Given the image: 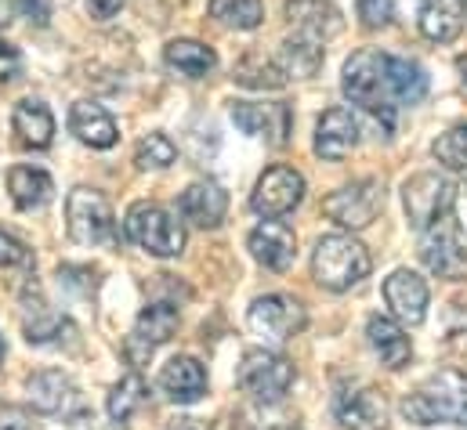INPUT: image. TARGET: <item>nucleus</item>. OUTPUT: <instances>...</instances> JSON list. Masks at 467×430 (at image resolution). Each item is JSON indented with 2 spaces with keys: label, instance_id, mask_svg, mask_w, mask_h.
Returning a JSON list of instances; mask_svg holds the SVG:
<instances>
[{
  "label": "nucleus",
  "instance_id": "37",
  "mask_svg": "<svg viewBox=\"0 0 467 430\" xmlns=\"http://www.w3.org/2000/svg\"><path fill=\"white\" fill-rule=\"evenodd\" d=\"M29 264H33V250L0 228V268H29Z\"/></svg>",
  "mask_w": 467,
  "mask_h": 430
},
{
  "label": "nucleus",
  "instance_id": "2",
  "mask_svg": "<svg viewBox=\"0 0 467 430\" xmlns=\"http://www.w3.org/2000/svg\"><path fill=\"white\" fill-rule=\"evenodd\" d=\"M369 268H373L369 250L345 231L323 235L312 250V279L330 293H345L351 286H358L369 275Z\"/></svg>",
  "mask_w": 467,
  "mask_h": 430
},
{
  "label": "nucleus",
  "instance_id": "25",
  "mask_svg": "<svg viewBox=\"0 0 467 430\" xmlns=\"http://www.w3.org/2000/svg\"><path fill=\"white\" fill-rule=\"evenodd\" d=\"M11 127L26 148H47L55 141V116L36 98H22L11 112Z\"/></svg>",
  "mask_w": 467,
  "mask_h": 430
},
{
  "label": "nucleus",
  "instance_id": "14",
  "mask_svg": "<svg viewBox=\"0 0 467 430\" xmlns=\"http://www.w3.org/2000/svg\"><path fill=\"white\" fill-rule=\"evenodd\" d=\"M229 116L250 138H265L268 145L290 141V108L283 102H233Z\"/></svg>",
  "mask_w": 467,
  "mask_h": 430
},
{
  "label": "nucleus",
  "instance_id": "32",
  "mask_svg": "<svg viewBox=\"0 0 467 430\" xmlns=\"http://www.w3.org/2000/svg\"><path fill=\"white\" fill-rule=\"evenodd\" d=\"M141 402H145V380L138 373L123 376L117 387L109 391V420L117 427H127L134 420V413L141 409Z\"/></svg>",
  "mask_w": 467,
  "mask_h": 430
},
{
  "label": "nucleus",
  "instance_id": "12",
  "mask_svg": "<svg viewBox=\"0 0 467 430\" xmlns=\"http://www.w3.org/2000/svg\"><path fill=\"white\" fill-rule=\"evenodd\" d=\"M305 322H308V315H305L301 301H294V297H286V293L257 297V301L250 304V312H246V325H250L257 336L275 340V343L297 336V333L305 329Z\"/></svg>",
  "mask_w": 467,
  "mask_h": 430
},
{
  "label": "nucleus",
  "instance_id": "10",
  "mask_svg": "<svg viewBox=\"0 0 467 430\" xmlns=\"http://www.w3.org/2000/svg\"><path fill=\"white\" fill-rule=\"evenodd\" d=\"M305 200V178L294 170V167H268L254 192H250V207L254 214L265 217V220H275V217H286L290 210H297Z\"/></svg>",
  "mask_w": 467,
  "mask_h": 430
},
{
  "label": "nucleus",
  "instance_id": "9",
  "mask_svg": "<svg viewBox=\"0 0 467 430\" xmlns=\"http://www.w3.org/2000/svg\"><path fill=\"white\" fill-rule=\"evenodd\" d=\"M380 207H384V185L377 178L351 181V185L337 189L334 196L323 200V214L330 220H337L341 228H348V231L369 228L380 214Z\"/></svg>",
  "mask_w": 467,
  "mask_h": 430
},
{
  "label": "nucleus",
  "instance_id": "33",
  "mask_svg": "<svg viewBox=\"0 0 467 430\" xmlns=\"http://www.w3.org/2000/svg\"><path fill=\"white\" fill-rule=\"evenodd\" d=\"M211 15L229 29H257L265 22L261 0H211Z\"/></svg>",
  "mask_w": 467,
  "mask_h": 430
},
{
  "label": "nucleus",
  "instance_id": "42",
  "mask_svg": "<svg viewBox=\"0 0 467 430\" xmlns=\"http://www.w3.org/2000/svg\"><path fill=\"white\" fill-rule=\"evenodd\" d=\"M4 26H7V7L0 4V29H4Z\"/></svg>",
  "mask_w": 467,
  "mask_h": 430
},
{
  "label": "nucleus",
  "instance_id": "36",
  "mask_svg": "<svg viewBox=\"0 0 467 430\" xmlns=\"http://www.w3.org/2000/svg\"><path fill=\"white\" fill-rule=\"evenodd\" d=\"M355 15H358V22L366 29H384L395 18V0H358Z\"/></svg>",
  "mask_w": 467,
  "mask_h": 430
},
{
  "label": "nucleus",
  "instance_id": "23",
  "mask_svg": "<svg viewBox=\"0 0 467 430\" xmlns=\"http://www.w3.org/2000/svg\"><path fill=\"white\" fill-rule=\"evenodd\" d=\"M286 18L297 33H308L323 44L341 33V11L334 7V0H286Z\"/></svg>",
  "mask_w": 467,
  "mask_h": 430
},
{
  "label": "nucleus",
  "instance_id": "8",
  "mask_svg": "<svg viewBox=\"0 0 467 430\" xmlns=\"http://www.w3.org/2000/svg\"><path fill=\"white\" fill-rule=\"evenodd\" d=\"M453 203H457V185L446 174L424 170L402 185V207H406V217L417 231H428L446 214H453Z\"/></svg>",
  "mask_w": 467,
  "mask_h": 430
},
{
  "label": "nucleus",
  "instance_id": "17",
  "mask_svg": "<svg viewBox=\"0 0 467 430\" xmlns=\"http://www.w3.org/2000/svg\"><path fill=\"white\" fill-rule=\"evenodd\" d=\"M178 214L192 228H218L229 214V196L218 181H192L178 200Z\"/></svg>",
  "mask_w": 467,
  "mask_h": 430
},
{
  "label": "nucleus",
  "instance_id": "11",
  "mask_svg": "<svg viewBox=\"0 0 467 430\" xmlns=\"http://www.w3.org/2000/svg\"><path fill=\"white\" fill-rule=\"evenodd\" d=\"M178 322H182V315H178V308H174V304H167V301L145 304V308H141V315L134 319V329H130L127 343H123L127 362H130L134 369H138V365H145V362L152 358V351H156L160 343H167V340L178 333Z\"/></svg>",
  "mask_w": 467,
  "mask_h": 430
},
{
  "label": "nucleus",
  "instance_id": "35",
  "mask_svg": "<svg viewBox=\"0 0 467 430\" xmlns=\"http://www.w3.org/2000/svg\"><path fill=\"white\" fill-rule=\"evenodd\" d=\"M178 159V148L167 134H145L134 148V167L138 170H167Z\"/></svg>",
  "mask_w": 467,
  "mask_h": 430
},
{
  "label": "nucleus",
  "instance_id": "13",
  "mask_svg": "<svg viewBox=\"0 0 467 430\" xmlns=\"http://www.w3.org/2000/svg\"><path fill=\"white\" fill-rule=\"evenodd\" d=\"M334 416L345 430H384L388 405L366 384H341L334 394Z\"/></svg>",
  "mask_w": 467,
  "mask_h": 430
},
{
  "label": "nucleus",
  "instance_id": "15",
  "mask_svg": "<svg viewBox=\"0 0 467 430\" xmlns=\"http://www.w3.org/2000/svg\"><path fill=\"white\" fill-rule=\"evenodd\" d=\"M384 301H388L391 315L402 325H420L424 315H428L431 293H428V282H424L417 271L399 268V271H391V275L384 279Z\"/></svg>",
  "mask_w": 467,
  "mask_h": 430
},
{
  "label": "nucleus",
  "instance_id": "41",
  "mask_svg": "<svg viewBox=\"0 0 467 430\" xmlns=\"http://www.w3.org/2000/svg\"><path fill=\"white\" fill-rule=\"evenodd\" d=\"M88 7H91V15H95V18L109 22L119 7H123V0H88Z\"/></svg>",
  "mask_w": 467,
  "mask_h": 430
},
{
  "label": "nucleus",
  "instance_id": "1",
  "mask_svg": "<svg viewBox=\"0 0 467 430\" xmlns=\"http://www.w3.org/2000/svg\"><path fill=\"white\" fill-rule=\"evenodd\" d=\"M402 416L417 427H435V424H457L467 427V373L461 369H442L428 376L406 402Z\"/></svg>",
  "mask_w": 467,
  "mask_h": 430
},
{
  "label": "nucleus",
  "instance_id": "20",
  "mask_svg": "<svg viewBox=\"0 0 467 430\" xmlns=\"http://www.w3.org/2000/svg\"><path fill=\"white\" fill-rule=\"evenodd\" d=\"M29 405L40 416H66L77 405V387L69 384L66 373L44 369V373L29 376Z\"/></svg>",
  "mask_w": 467,
  "mask_h": 430
},
{
  "label": "nucleus",
  "instance_id": "3",
  "mask_svg": "<svg viewBox=\"0 0 467 430\" xmlns=\"http://www.w3.org/2000/svg\"><path fill=\"white\" fill-rule=\"evenodd\" d=\"M341 91H345V98H348L351 106L373 112L391 130L395 98H391V87H388V55H380V51H355L345 62Z\"/></svg>",
  "mask_w": 467,
  "mask_h": 430
},
{
  "label": "nucleus",
  "instance_id": "29",
  "mask_svg": "<svg viewBox=\"0 0 467 430\" xmlns=\"http://www.w3.org/2000/svg\"><path fill=\"white\" fill-rule=\"evenodd\" d=\"M388 87L395 106H417L428 98V73L410 58L388 55Z\"/></svg>",
  "mask_w": 467,
  "mask_h": 430
},
{
  "label": "nucleus",
  "instance_id": "26",
  "mask_svg": "<svg viewBox=\"0 0 467 430\" xmlns=\"http://www.w3.org/2000/svg\"><path fill=\"white\" fill-rule=\"evenodd\" d=\"M279 66H283V73L286 77H297V80H308V77H316L319 73V66H323V58H327V51H323V40H316V36H308V33H297L294 29V36H286L283 40V47H279Z\"/></svg>",
  "mask_w": 467,
  "mask_h": 430
},
{
  "label": "nucleus",
  "instance_id": "4",
  "mask_svg": "<svg viewBox=\"0 0 467 430\" xmlns=\"http://www.w3.org/2000/svg\"><path fill=\"white\" fill-rule=\"evenodd\" d=\"M294 380H297L294 362L279 351H268V347L246 351L239 369H235L239 391L257 405H279L286 398V391L294 387Z\"/></svg>",
  "mask_w": 467,
  "mask_h": 430
},
{
  "label": "nucleus",
  "instance_id": "21",
  "mask_svg": "<svg viewBox=\"0 0 467 430\" xmlns=\"http://www.w3.org/2000/svg\"><path fill=\"white\" fill-rule=\"evenodd\" d=\"M366 336H369V347L377 351V358H380L388 369H406V365H410L413 343H410V333L399 325V319L373 315V319L366 322Z\"/></svg>",
  "mask_w": 467,
  "mask_h": 430
},
{
  "label": "nucleus",
  "instance_id": "7",
  "mask_svg": "<svg viewBox=\"0 0 467 430\" xmlns=\"http://www.w3.org/2000/svg\"><path fill=\"white\" fill-rule=\"evenodd\" d=\"M420 235H424L420 239V261L431 275H439L446 282L467 279V242L457 214H446L439 224H431Z\"/></svg>",
  "mask_w": 467,
  "mask_h": 430
},
{
  "label": "nucleus",
  "instance_id": "6",
  "mask_svg": "<svg viewBox=\"0 0 467 430\" xmlns=\"http://www.w3.org/2000/svg\"><path fill=\"white\" fill-rule=\"evenodd\" d=\"M66 228L80 246H109L117 239V214L99 189H73L66 200Z\"/></svg>",
  "mask_w": 467,
  "mask_h": 430
},
{
  "label": "nucleus",
  "instance_id": "40",
  "mask_svg": "<svg viewBox=\"0 0 467 430\" xmlns=\"http://www.w3.org/2000/svg\"><path fill=\"white\" fill-rule=\"evenodd\" d=\"M18 69H22V55H18V47H11V44L0 40V80H15Z\"/></svg>",
  "mask_w": 467,
  "mask_h": 430
},
{
  "label": "nucleus",
  "instance_id": "28",
  "mask_svg": "<svg viewBox=\"0 0 467 430\" xmlns=\"http://www.w3.org/2000/svg\"><path fill=\"white\" fill-rule=\"evenodd\" d=\"M163 58H167L171 69H178L189 80H203V77H211L218 69V55L200 40H171Z\"/></svg>",
  "mask_w": 467,
  "mask_h": 430
},
{
  "label": "nucleus",
  "instance_id": "18",
  "mask_svg": "<svg viewBox=\"0 0 467 430\" xmlns=\"http://www.w3.org/2000/svg\"><path fill=\"white\" fill-rule=\"evenodd\" d=\"M160 391L174 402V405H192L203 398L207 391V369L189 358V354H178L171 358L163 369H160Z\"/></svg>",
  "mask_w": 467,
  "mask_h": 430
},
{
  "label": "nucleus",
  "instance_id": "27",
  "mask_svg": "<svg viewBox=\"0 0 467 430\" xmlns=\"http://www.w3.org/2000/svg\"><path fill=\"white\" fill-rule=\"evenodd\" d=\"M7 192H11V200H15L18 210H40V207L51 203L55 181H51V174L40 170V167H11V174H7Z\"/></svg>",
  "mask_w": 467,
  "mask_h": 430
},
{
  "label": "nucleus",
  "instance_id": "39",
  "mask_svg": "<svg viewBox=\"0 0 467 430\" xmlns=\"http://www.w3.org/2000/svg\"><path fill=\"white\" fill-rule=\"evenodd\" d=\"M0 430H33V413L22 405H0Z\"/></svg>",
  "mask_w": 467,
  "mask_h": 430
},
{
  "label": "nucleus",
  "instance_id": "19",
  "mask_svg": "<svg viewBox=\"0 0 467 430\" xmlns=\"http://www.w3.org/2000/svg\"><path fill=\"white\" fill-rule=\"evenodd\" d=\"M355 145H358V119L351 116V108H327L323 119L316 123V156L337 163Z\"/></svg>",
  "mask_w": 467,
  "mask_h": 430
},
{
  "label": "nucleus",
  "instance_id": "43",
  "mask_svg": "<svg viewBox=\"0 0 467 430\" xmlns=\"http://www.w3.org/2000/svg\"><path fill=\"white\" fill-rule=\"evenodd\" d=\"M182 430H203V427H200V424H185Z\"/></svg>",
  "mask_w": 467,
  "mask_h": 430
},
{
  "label": "nucleus",
  "instance_id": "31",
  "mask_svg": "<svg viewBox=\"0 0 467 430\" xmlns=\"http://www.w3.org/2000/svg\"><path fill=\"white\" fill-rule=\"evenodd\" d=\"M22 329H26V340L29 343H51V340L62 336V329H69V322L58 312H51L44 297H33L22 308Z\"/></svg>",
  "mask_w": 467,
  "mask_h": 430
},
{
  "label": "nucleus",
  "instance_id": "16",
  "mask_svg": "<svg viewBox=\"0 0 467 430\" xmlns=\"http://www.w3.org/2000/svg\"><path fill=\"white\" fill-rule=\"evenodd\" d=\"M246 246H250L254 261L265 264L268 271H286V268L294 264V257H297V235H294L279 217H275V220H261V224L250 231Z\"/></svg>",
  "mask_w": 467,
  "mask_h": 430
},
{
  "label": "nucleus",
  "instance_id": "22",
  "mask_svg": "<svg viewBox=\"0 0 467 430\" xmlns=\"http://www.w3.org/2000/svg\"><path fill=\"white\" fill-rule=\"evenodd\" d=\"M420 33L435 44H453L464 33L467 4L464 0H420Z\"/></svg>",
  "mask_w": 467,
  "mask_h": 430
},
{
  "label": "nucleus",
  "instance_id": "24",
  "mask_svg": "<svg viewBox=\"0 0 467 430\" xmlns=\"http://www.w3.org/2000/svg\"><path fill=\"white\" fill-rule=\"evenodd\" d=\"M69 130L84 145H91V148H113L119 138L117 119L99 102H77V106L69 108Z\"/></svg>",
  "mask_w": 467,
  "mask_h": 430
},
{
  "label": "nucleus",
  "instance_id": "34",
  "mask_svg": "<svg viewBox=\"0 0 467 430\" xmlns=\"http://www.w3.org/2000/svg\"><path fill=\"white\" fill-rule=\"evenodd\" d=\"M431 156H435L446 170L467 174V123H457V127H450L446 134H439L435 145H431Z\"/></svg>",
  "mask_w": 467,
  "mask_h": 430
},
{
  "label": "nucleus",
  "instance_id": "38",
  "mask_svg": "<svg viewBox=\"0 0 467 430\" xmlns=\"http://www.w3.org/2000/svg\"><path fill=\"white\" fill-rule=\"evenodd\" d=\"M11 7H15L29 26L44 29V26L51 22V7H55V0H11Z\"/></svg>",
  "mask_w": 467,
  "mask_h": 430
},
{
  "label": "nucleus",
  "instance_id": "30",
  "mask_svg": "<svg viewBox=\"0 0 467 430\" xmlns=\"http://www.w3.org/2000/svg\"><path fill=\"white\" fill-rule=\"evenodd\" d=\"M286 73L279 66V58H265V55H246L239 66H235V84L243 87H254V91H279L286 87Z\"/></svg>",
  "mask_w": 467,
  "mask_h": 430
},
{
  "label": "nucleus",
  "instance_id": "5",
  "mask_svg": "<svg viewBox=\"0 0 467 430\" xmlns=\"http://www.w3.org/2000/svg\"><path fill=\"white\" fill-rule=\"evenodd\" d=\"M123 235L152 257H178L185 250V224L160 203H134L123 217Z\"/></svg>",
  "mask_w": 467,
  "mask_h": 430
}]
</instances>
